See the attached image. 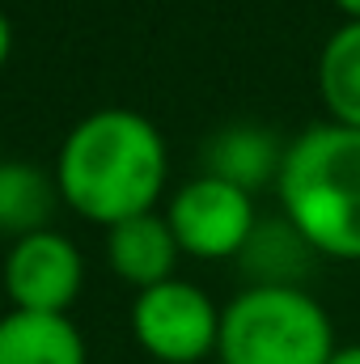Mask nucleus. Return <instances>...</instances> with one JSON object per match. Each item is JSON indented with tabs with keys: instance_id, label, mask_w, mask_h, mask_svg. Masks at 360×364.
Segmentation results:
<instances>
[{
	"instance_id": "obj_1",
	"label": "nucleus",
	"mask_w": 360,
	"mask_h": 364,
	"mask_svg": "<svg viewBox=\"0 0 360 364\" xmlns=\"http://www.w3.org/2000/svg\"><path fill=\"white\" fill-rule=\"evenodd\" d=\"M55 186L64 208L102 229L157 212L170 182V153L153 119L127 106L85 114L55 153Z\"/></svg>"
},
{
	"instance_id": "obj_2",
	"label": "nucleus",
	"mask_w": 360,
	"mask_h": 364,
	"mask_svg": "<svg viewBox=\"0 0 360 364\" xmlns=\"http://www.w3.org/2000/svg\"><path fill=\"white\" fill-rule=\"evenodd\" d=\"M280 212L301 242L339 263H360V132L318 123L284 149Z\"/></svg>"
},
{
	"instance_id": "obj_3",
	"label": "nucleus",
	"mask_w": 360,
	"mask_h": 364,
	"mask_svg": "<svg viewBox=\"0 0 360 364\" xmlns=\"http://www.w3.org/2000/svg\"><path fill=\"white\" fill-rule=\"evenodd\" d=\"M331 314L301 284H250L221 309V364H327Z\"/></svg>"
},
{
	"instance_id": "obj_4",
	"label": "nucleus",
	"mask_w": 360,
	"mask_h": 364,
	"mask_svg": "<svg viewBox=\"0 0 360 364\" xmlns=\"http://www.w3.org/2000/svg\"><path fill=\"white\" fill-rule=\"evenodd\" d=\"M132 335L140 352L157 364H203L216 356L221 343V309L203 288L174 275L136 292Z\"/></svg>"
},
{
	"instance_id": "obj_5",
	"label": "nucleus",
	"mask_w": 360,
	"mask_h": 364,
	"mask_svg": "<svg viewBox=\"0 0 360 364\" xmlns=\"http://www.w3.org/2000/svg\"><path fill=\"white\" fill-rule=\"evenodd\" d=\"M166 220L179 237V250L199 263L242 259L246 242L259 229L255 195L216 178V174H199V178L182 182L166 208Z\"/></svg>"
},
{
	"instance_id": "obj_6",
	"label": "nucleus",
	"mask_w": 360,
	"mask_h": 364,
	"mask_svg": "<svg viewBox=\"0 0 360 364\" xmlns=\"http://www.w3.org/2000/svg\"><path fill=\"white\" fill-rule=\"evenodd\" d=\"M4 296L21 314H68L85 284V259L60 229L17 237L4 255Z\"/></svg>"
},
{
	"instance_id": "obj_7",
	"label": "nucleus",
	"mask_w": 360,
	"mask_h": 364,
	"mask_svg": "<svg viewBox=\"0 0 360 364\" xmlns=\"http://www.w3.org/2000/svg\"><path fill=\"white\" fill-rule=\"evenodd\" d=\"M179 259L182 250L166 212H144V216H132V220L106 229V263L136 292L174 279Z\"/></svg>"
},
{
	"instance_id": "obj_8",
	"label": "nucleus",
	"mask_w": 360,
	"mask_h": 364,
	"mask_svg": "<svg viewBox=\"0 0 360 364\" xmlns=\"http://www.w3.org/2000/svg\"><path fill=\"white\" fill-rule=\"evenodd\" d=\"M0 364H90V348L68 314L9 309L0 318Z\"/></svg>"
},
{
	"instance_id": "obj_9",
	"label": "nucleus",
	"mask_w": 360,
	"mask_h": 364,
	"mask_svg": "<svg viewBox=\"0 0 360 364\" xmlns=\"http://www.w3.org/2000/svg\"><path fill=\"white\" fill-rule=\"evenodd\" d=\"M60 186L55 174H47L34 161H4L0 166V233L30 237L51 229V212L60 208Z\"/></svg>"
},
{
	"instance_id": "obj_10",
	"label": "nucleus",
	"mask_w": 360,
	"mask_h": 364,
	"mask_svg": "<svg viewBox=\"0 0 360 364\" xmlns=\"http://www.w3.org/2000/svg\"><path fill=\"white\" fill-rule=\"evenodd\" d=\"M284 149L288 144H280L263 127H229L208 144V170L203 174H216V178L233 182V186L255 195L259 186L280 178Z\"/></svg>"
},
{
	"instance_id": "obj_11",
	"label": "nucleus",
	"mask_w": 360,
	"mask_h": 364,
	"mask_svg": "<svg viewBox=\"0 0 360 364\" xmlns=\"http://www.w3.org/2000/svg\"><path fill=\"white\" fill-rule=\"evenodd\" d=\"M318 97L339 127L360 132V21H344L318 51Z\"/></svg>"
},
{
	"instance_id": "obj_12",
	"label": "nucleus",
	"mask_w": 360,
	"mask_h": 364,
	"mask_svg": "<svg viewBox=\"0 0 360 364\" xmlns=\"http://www.w3.org/2000/svg\"><path fill=\"white\" fill-rule=\"evenodd\" d=\"M305 255H314V250L280 216V225H263L259 220L255 237L242 250V263L255 275V284H297V275L305 272Z\"/></svg>"
},
{
	"instance_id": "obj_13",
	"label": "nucleus",
	"mask_w": 360,
	"mask_h": 364,
	"mask_svg": "<svg viewBox=\"0 0 360 364\" xmlns=\"http://www.w3.org/2000/svg\"><path fill=\"white\" fill-rule=\"evenodd\" d=\"M9 60H13V21H9V13L0 9V73L9 68Z\"/></svg>"
},
{
	"instance_id": "obj_14",
	"label": "nucleus",
	"mask_w": 360,
	"mask_h": 364,
	"mask_svg": "<svg viewBox=\"0 0 360 364\" xmlns=\"http://www.w3.org/2000/svg\"><path fill=\"white\" fill-rule=\"evenodd\" d=\"M327 364H360V343H352V348H339V352H335Z\"/></svg>"
},
{
	"instance_id": "obj_15",
	"label": "nucleus",
	"mask_w": 360,
	"mask_h": 364,
	"mask_svg": "<svg viewBox=\"0 0 360 364\" xmlns=\"http://www.w3.org/2000/svg\"><path fill=\"white\" fill-rule=\"evenodd\" d=\"M331 4H335L348 21H360V0H331Z\"/></svg>"
},
{
	"instance_id": "obj_16",
	"label": "nucleus",
	"mask_w": 360,
	"mask_h": 364,
	"mask_svg": "<svg viewBox=\"0 0 360 364\" xmlns=\"http://www.w3.org/2000/svg\"><path fill=\"white\" fill-rule=\"evenodd\" d=\"M0 166H4V144H0Z\"/></svg>"
}]
</instances>
